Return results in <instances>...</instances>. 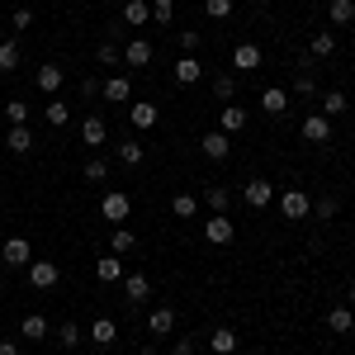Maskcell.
<instances>
[{"label":"cell","mask_w":355,"mask_h":355,"mask_svg":"<svg viewBox=\"0 0 355 355\" xmlns=\"http://www.w3.org/2000/svg\"><path fill=\"white\" fill-rule=\"evenodd\" d=\"M100 214H105V218H110L114 227H123V218L133 214V199H128L123 190H110L105 199H100Z\"/></svg>","instance_id":"cell-1"},{"label":"cell","mask_w":355,"mask_h":355,"mask_svg":"<svg viewBox=\"0 0 355 355\" xmlns=\"http://www.w3.org/2000/svg\"><path fill=\"white\" fill-rule=\"evenodd\" d=\"M57 279H62L57 261H43V256H33V261H28V284H33V289H53Z\"/></svg>","instance_id":"cell-2"},{"label":"cell","mask_w":355,"mask_h":355,"mask_svg":"<svg viewBox=\"0 0 355 355\" xmlns=\"http://www.w3.org/2000/svg\"><path fill=\"white\" fill-rule=\"evenodd\" d=\"M204 237L214 246H227L232 237H237V223L227 218V214H214V218H204Z\"/></svg>","instance_id":"cell-3"},{"label":"cell","mask_w":355,"mask_h":355,"mask_svg":"<svg viewBox=\"0 0 355 355\" xmlns=\"http://www.w3.org/2000/svg\"><path fill=\"white\" fill-rule=\"evenodd\" d=\"M279 214H284V218H308V214H313V199L294 185V190L279 194Z\"/></svg>","instance_id":"cell-4"},{"label":"cell","mask_w":355,"mask_h":355,"mask_svg":"<svg viewBox=\"0 0 355 355\" xmlns=\"http://www.w3.org/2000/svg\"><path fill=\"white\" fill-rule=\"evenodd\" d=\"M0 261H5V266H15V270H28V261H33V246H28L24 237H10V242L0 246Z\"/></svg>","instance_id":"cell-5"},{"label":"cell","mask_w":355,"mask_h":355,"mask_svg":"<svg viewBox=\"0 0 355 355\" xmlns=\"http://www.w3.org/2000/svg\"><path fill=\"white\" fill-rule=\"evenodd\" d=\"M171 76H175V85H194L199 76H204V62H199L194 53H180L175 67H171Z\"/></svg>","instance_id":"cell-6"},{"label":"cell","mask_w":355,"mask_h":355,"mask_svg":"<svg viewBox=\"0 0 355 355\" xmlns=\"http://www.w3.org/2000/svg\"><path fill=\"white\" fill-rule=\"evenodd\" d=\"M246 123H251V114H246L242 105H232V100H227V105L218 110V133H227V137H232V133H242Z\"/></svg>","instance_id":"cell-7"},{"label":"cell","mask_w":355,"mask_h":355,"mask_svg":"<svg viewBox=\"0 0 355 355\" xmlns=\"http://www.w3.org/2000/svg\"><path fill=\"white\" fill-rule=\"evenodd\" d=\"M81 142H85V147H105V142H110V123H105L100 114L81 119Z\"/></svg>","instance_id":"cell-8"},{"label":"cell","mask_w":355,"mask_h":355,"mask_svg":"<svg viewBox=\"0 0 355 355\" xmlns=\"http://www.w3.org/2000/svg\"><path fill=\"white\" fill-rule=\"evenodd\" d=\"M199 147H204V157H209V162H227V152H232V137L214 128V133L199 137Z\"/></svg>","instance_id":"cell-9"},{"label":"cell","mask_w":355,"mask_h":355,"mask_svg":"<svg viewBox=\"0 0 355 355\" xmlns=\"http://www.w3.org/2000/svg\"><path fill=\"white\" fill-rule=\"evenodd\" d=\"M123 299L128 303H147L152 299V279L137 270V275H123Z\"/></svg>","instance_id":"cell-10"},{"label":"cell","mask_w":355,"mask_h":355,"mask_svg":"<svg viewBox=\"0 0 355 355\" xmlns=\"http://www.w3.org/2000/svg\"><path fill=\"white\" fill-rule=\"evenodd\" d=\"M242 199L251 204V209H270V199H275V185H270V180H246Z\"/></svg>","instance_id":"cell-11"},{"label":"cell","mask_w":355,"mask_h":355,"mask_svg":"<svg viewBox=\"0 0 355 355\" xmlns=\"http://www.w3.org/2000/svg\"><path fill=\"white\" fill-rule=\"evenodd\" d=\"M100 95H105L110 105H128V100H133V81H128V76H110V81L100 85Z\"/></svg>","instance_id":"cell-12"},{"label":"cell","mask_w":355,"mask_h":355,"mask_svg":"<svg viewBox=\"0 0 355 355\" xmlns=\"http://www.w3.org/2000/svg\"><path fill=\"white\" fill-rule=\"evenodd\" d=\"M0 142H5L15 157H24V152H33V128H28V123H15V128L0 137Z\"/></svg>","instance_id":"cell-13"},{"label":"cell","mask_w":355,"mask_h":355,"mask_svg":"<svg viewBox=\"0 0 355 355\" xmlns=\"http://www.w3.org/2000/svg\"><path fill=\"white\" fill-rule=\"evenodd\" d=\"M128 119H133L137 133H147V128H157V119H162V105H152V100H147V105H133V110H128Z\"/></svg>","instance_id":"cell-14"},{"label":"cell","mask_w":355,"mask_h":355,"mask_svg":"<svg viewBox=\"0 0 355 355\" xmlns=\"http://www.w3.org/2000/svg\"><path fill=\"white\" fill-rule=\"evenodd\" d=\"M19 336H24V341H43V336H53V322H48L43 313H28L24 322H19Z\"/></svg>","instance_id":"cell-15"},{"label":"cell","mask_w":355,"mask_h":355,"mask_svg":"<svg viewBox=\"0 0 355 355\" xmlns=\"http://www.w3.org/2000/svg\"><path fill=\"white\" fill-rule=\"evenodd\" d=\"M95 279H105V284H119V279H123V256H100V261H95Z\"/></svg>","instance_id":"cell-16"},{"label":"cell","mask_w":355,"mask_h":355,"mask_svg":"<svg viewBox=\"0 0 355 355\" xmlns=\"http://www.w3.org/2000/svg\"><path fill=\"white\" fill-rule=\"evenodd\" d=\"M303 137H308V142H327L331 137V119H322V114H303Z\"/></svg>","instance_id":"cell-17"},{"label":"cell","mask_w":355,"mask_h":355,"mask_svg":"<svg viewBox=\"0 0 355 355\" xmlns=\"http://www.w3.org/2000/svg\"><path fill=\"white\" fill-rule=\"evenodd\" d=\"M232 67H237V71H256V67H261V48H256V43H237V48H232Z\"/></svg>","instance_id":"cell-18"},{"label":"cell","mask_w":355,"mask_h":355,"mask_svg":"<svg viewBox=\"0 0 355 355\" xmlns=\"http://www.w3.org/2000/svg\"><path fill=\"white\" fill-rule=\"evenodd\" d=\"M318 105H322V119H341V114L351 110V100H346V95H341V90H327V95H318Z\"/></svg>","instance_id":"cell-19"},{"label":"cell","mask_w":355,"mask_h":355,"mask_svg":"<svg viewBox=\"0 0 355 355\" xmlns=\"http://www.w3.org/2000/svg\"><path fill=\"white\" fill-rule=\"evenodd\" d=\"M147 331H152V336H171V331H175V308H152Z\"/></svg>","instance_id":"cell-20"},{"label":"cell","mask_w":355,"mask_h":355,"mask_svg":"<svg viewBox=\"0 0 355 355\" xmlns=\"http://www.w3.org/2000/svg\"><path fill=\"white\" fill-rule=\"evenodd\" d=\"M85 336H90L95 346H114V341H119V327H114V318H95Z\"/></svg>","instance_id":"cell-21"},{"label":"cell","mask_w":355,"mask_h":355,"mask_svg":"<svg viewBox=\"0 0 355 355\" xmlns=\"http://www.w3.org/2000/svg\"><path fill=\"white\" fill-rule=\"evenodd\" d=\"M123 24H133V28L152 24V0H128L123 5Z\"/></svg>","instance_id":"cell-22"},{"label":"cell","mask_w":355,"mask_h":355,"mask_svg":"<svg viewBox=\"0 0 355 355\" xmlns=\"http://www.w3.org/2000/svg\"><path fill=\"white\" fill-rule=\"evenodd\" d=\"M62 81H67V76H62V67H53V62H48V67H38V90H43L48 100L62 90Z\"/></svg>","instance_id":"cell-23"},{"label":"cell","mask_w":355,"mask_h":355,"mask_svg":"<svg viewBox=\"0 0 355 355\" xmlns=\"http://www.w3.org/2000/svg\"><path fill=\"white\" fill-rule=\"evenodd\" d=\"M123 62H128V67H147V62H152V43H147V38H133V43L123 48Z\"/></svg>","instance_id":"cell-24"},{"label":"cell","mask_w":355,"mask_h":355,"mask_svg":"<svg viewBox=\"0 0 355 355\" xmlns=\"http://www.w3.org/2000/svg\"><path fill=\"white\" fill-rule=\"evenodd\" d=\"M209 351H214V355H232V351H237V331H232V327H218L214 336H209Z\"/></svg>","instance_id":"cell-25"},{"label":"cell","mask_w":355,"mask_h":355,"mask_svg":"<svg viewBox=\"0 0 355 355\" xmlns=\"http://www.w3.org/2000/svg\"><path fill=\"white\" fill-rule=\"evenodd\" d=\"M308 53H313V57H331V53H336V33H331V28H318L313 43H308Z\"/></svg>","instance_id":"cell-26"},{"label":"cell","mask_w":355,"mask_h":355,"mask_svg":"<svg viewBox=\"0 0 355 355\" xmlns=\"http://www.w3.org/2000/svg\"><path fill=\"white\" fill-rule=\"evenodd\" d=\"M43 114H48V123H53V128H67V123H71V105H67V100H57V95L48 100V110H43Z\"/></svg>","instance_id":"cell-27"},{"label":"cell","mask_w":355,"mask_h":355,"mask_svg":"<svg viewBox=\"0 0 355 355\" xmlns=\"http://www.w3.org/2000/svg\"><path fill=\"white\" fill-rule=\"evenodd\" d=\"M327 327L331 331H355V308H346V303H341V308H331V313H327Z\"/></svg>","instance_id":"cell-28"},{"label":"cell","mask_w":355,"mask_h":355,"mask_svg":"<svg viewBox=\"0 0 355 355\" xmlns=\"http://www.w3.org/2000/svg\"><path fill=\"white\" fill-rule=\"evenodd\" d=\"M327 15H331V24H355V0H331L327 5Z\"/></svg>","instance_id":"cell-29"},{"label":"cell","mask_w":355,"mask_h":355,"mask_svg":"<svg viewBox=\"0 0 355 355\" xmlns=\"http://www.w3.org/2000/svg\"><path fill=\"white\" fill-rule=\"evenodd\" d=\"M261 110H266V114H284V110H289V95H284L279 85H270V90L261 95Z\"/></svg>","instance_id":"cell-30"},{"label":"cell","mask_w":355,"mask_h":355,"mask_svg":"<svg viewBox=\"0 0 355 355\" xmlns=\"http://www.w3.org/2000/svg\"><path fill=\"white\" fill-rule=\"evenodd\" d=\"M214 95H218L223 105H227V100L237 95V76H232V71H218V76H214Z\"/></svg>","instance_id":"cell-31"},{"label":"cell","mask_w":355,"mask_h":355,"mask_svg":"<svg viewBox=\"0 0 355 355\" xmlns=\"http://www.w3.org/2000/svg\"><path fill=\"white\" fill-rule=\"evenodd\" d=\"M171 214H175V218H194V214H199V199H194V194H175V199H171Z\"/></svg>","instance_id":"cell-32"},{"label":"cell","mask_w":355,"mask_h":355,"mask_svg":"<svg viewBox=\"0 0 355 355\" xmlns=\"http://www.w3.org/2000/svg\"><path fill=\"white\" fill-rule=\"evenodd\" d=\"M15 67H19V43L5 38V43H0V71H15Z\"/></svg>","instance_id":"cell-33"},{"label":"cell","mask_w":355,"mask_h":355,"mask_svg":"<svg viewBox=\"0 0 355 355\" xmlns=\"http://www.w3.org/2000/svg\"><path fill=\"white\" fill-rule=\"evenodd\" d=\"M53 331H57V341H62L67 351H76V346H81V327H76V322H62V327H53Z\"/></svg>","instance_id":"cell-34"},{"label":"cell","mask_w":355,"mask_h":355,"mask_svg":"<svg viewBox=\"0 0 355 355\" xmlns=\"http://www.w3.org/2000/svg\"><path fill=\"white\" fill-rule=\"evenodd\" d=\"M204 204H209L214 214H227V190H223V185H209V190H204Z\"/></svg>","instance_id":"cell-35"},{"label":"cell","mask_w":355,"mask_h":355,"mask_svg":"<svg viewBox=\"0 0 355 355\" xmlns=\"http://www.w3.org/2000/svg\"><path fill=\"white\" fill-rule=\"evenodd\" d=\"M133 246H137V237L128 232V227H114V256H128Z\"/></svg>","instance_id":"cell-36"},{"label":"cell","mask_w":355,"mask_h":355,"mask_svg":"<svg viewBox=\"0 0 355 355\" xmlns=\"http://www.w3.org/2000/svg\"><path fill=\"white\" fill-rule=\"evenodd\" d=\"M119 162L137 166V162H142V142H133V137H128V142H119Z\"/></svg>","instance_id":"cell-37"},{"label":"cell","mask_w":355,"mask_h":355,"mask_svg":"<svg viewBox=\"0 0 355 355\" xmlns=\"http://www.w3.org/2000/svg\"><path fill=\"white\" fill-rule=\"evenodd\" d=\"M5 119H10V128L15 123H28V105L24 100H5Z\"/></svg>","instance_id":"cell-38"},{"label":"cell","mask_w":355,"mask_h":355,"mask_svg":"<svg viewBox=\"0 0 355 355\" xmlns=\"http://www.w3.org/2000/svg\"><path fill=\"white\" fill-rule=\"evenodd\" d=\"M232 5H237V0H204V15H209V19H227Z\"/></svg>","instance_id":"cell-39"},{"label":"cell","mask_w":355,"mask_h":355,"mask_svg":"<svg viewBox=\"0 0 355 355\" xmlns=\"http://www.w3.org/2000/svg\"><path fill=\"white\" fill-rule=\"evenodd\" d=\"M81 175L90 180V185H100V180L110 175V162H100V157H95V162H85V171H81Z\"/></svg>","instance_id":"cell-40"},{"label":"cell","mask_w":355,"mask_h":355,"mask_svg":"<svg viewBox=\"0 0 355 355\" xmlns=\"http://www.w3.org/2000/svg\"><path fill=\"white\" fill-rule=\"evenodd\" d=\"M294 90H299L303 100H318V81H313L308 71H299V81H294Z\"/></svg>","instance_id":"cell-41"},{"label":"cell","mask_w":355,"mask_h":355,"mask_svg":"<svg viewBox=\"0 0 355 355\" xmlns=\"http://www.w3.org/2000/svg\"><path fill=\"white\" fill-rule=\"evenodd\" d=\"M95 57H100V67H119V48H114V43H100V48H95Z\"/></svg>","instance_id":"cell-42"},{"label":"cell","mask_w":355,"mask_h":355,"mask_svg":"<svg viewBox=\"0 0 355 355\" xmlns=\"http://www.w3.org/2000/svg\"><path fill=\"white\" fill-rule=\"evenodd\" d=\"M175 43H180V53H194V48H199V28H180Z\"/></svg>","instance_id":"cell-43"},{"label":"cell","mask_w":355,"mask_h":355,"mask_svg":"<svg viewBox=\"0 0 355 355\" xmlns=\"http://www.w3.org/2000/svg\"><path fill=\"white\" fill-rule=\"evenodd\" d=\"M152 24H175V5H152Z\"/></svg>","instance_id":"cell-44"},{"label":"cell","mask_w":355,"mask_h":355,"mask_svg":"<svg viewBox=\"0 0 355 355\" xmlns=\"http://www.w3.org/2000/svg\"><path fill=\"white\" fill-rule=\"evenodd\" d=\"M313 214H318V218H331V214H336V199H318Z\"/></svg>","instance_id":"cell-45"},{"label":"cell","mask_w":355,"mask_h":355,"mask_svg":"<svg viewBox=\"0 0 355 355\" xmlns=\"http://www.w3.org/2000/svg\"><path fill=\"white\" fill-rule=\"evenodd\" d=\"M10 24H15V28H28V24H33V10H15V19H10Z\"/></svg>","instance_id":"cell-46"},{"label":"cell","mask_w":355,"mask_h":355,"mask_svg":"<svg viewBox=\"0 0 355 355\" xmlns=\"http://www.w3.org/2000/svg\"><path fill=\"white\" fill-rule=\"evenodd\" d=\"M171 355H194V341H175V351Z\"/></svg>","instance_id":"cell-47"},{"label":"cell","mask_w":355,"mask_h":355,"mask_svg":"<svg viewBox=\"0 0 355 355\" xmlns=\"http://www.w3.org/2000/svg\"><path fill=\"white\" fill-rule=\"evenodd\" d=\"M0 355H19V346L15 341H0Z\"/></svg>","instance_id":"cell-48"},{"label":"cell","mask_w":355,"mask_h":355,"mask_svg":"<svg viewBox=\"0 0 355 355\" xmlns=\"http://www.w3.org/2000/svg\"><path fill=\"white\" fill-rule=\"evenodd\" d=\"M137 355H157V351H152V346H142V351H137Z\"/></svg>","instance_id":"cell-49"},{"label":"cell","mask_w":355,"mask_h":355,"mask_svg":"<svg viewBox=\"0 0 355 355\" xmlns=\"http://www.w3.org/2000/svg\"><path fill=\"white\" fill-rule=\"evenodd\" d=\"M346 308H355V284H351V303H346Z\"/></svg>","instance_id":"cell-50"},{"label":"cell","mask_w":355,"mask_h":355,"mask_svg":"<svg viewBox=\"0 0 355 355\" xmlns=\"http://www.w3.org/2000/svg\"><path fill=\"white\" fill-rule=\"evenodd\" d=\"M0 43H5V24H0Z\"/></svg>","instance_id":"cell-51"},{"label":"cell","mask_w":355,"mask_h":355,"mask_svg":"<svg viewBox=\"0 0 355 355\" xmlns=\"http://www.w3.org/2000/svg\"><path fill=\"white\" fill-rule=\"evenodd\" d=\"M152 5H171V0H152Z\"/></svg>","instance_id":"cell-52"},{"label":"cell","mask_w":355,"mask_h":355,"mask_svg":"<svg viewBox=\"0 0 355 355\" xmlns=\"http://www.w3.org/2000/svg\"><path fill=\"white\" fill-rule=\"evenodd\" d=\"M251 5H266V0H251Z\"/></svg>","instance_id":"cell-53"},{"label":"cell","mask_w":355,"mask_h":355,"mask_svg":"<svg viewBox=\"0 0 355 355\" xmlns=\"http://www.w3.org/2000/svg\"><path fill=\"white\" fill-rule=\"evenodd\" d=\"M209 355H214V351H209Z\"/></svg>","instance_id":"cell-54"}]
</instances>
